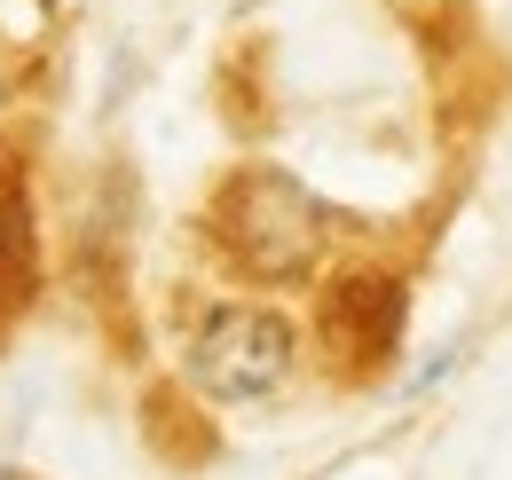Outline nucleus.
<instances>
[{
    "instance_id": "f257e3e1",
    "label": "nucleus",
    "mask_w": 512,
    "mask_h": 480,
    "mask_svg": "<svg viewBox=\"0 0 512 480\" xmlns=\"http://www.w3.org/2000/svg\"><path fill=\"white\" fill-rule=\"evenodd\" d=\"M347 244V213L284 166H237L205 197V252L245 292H316V276Z\"/></svg>"
},
{
    "instance_id": "f03ea898",
    "label": "nucleus",
    "mask_w": 512,
    "mask_h": 480,
    "mask_svg": "<svg viewBox=\"0 0 512 480\" xmlns=\"http://www.w3.org/2000/svg\"><path fill=\"white\" fill-rule=\"evenodd\" d=\"M174 378L205 410H268L308 378V323L268 292L197 300L174 347Z\"/></svg>"
},
{
    "instance_id": "7ed1b4c3",
    "label": "nucleus",
    "mask_w": 512,
    "mask_h": 480,
    "mask_svg": "<svg viewBox=\"0 0 512 480\" xmlns=\"http://www.w3.org/2000/svg\"><path fill=\"white\" fill-rule=\"evenodd\" d=\"M410 331V276L371 252H339L316 276V323H308V355H323L339 378H379L402 355Z\"/></svg>"
},
{
    "instance_id": "20e7f679",
    "label": "nucleus",
    "mask_w": 512,
    "mask_h": 480,
    "mask_svg": "<svg viewBox=\"0 0 512 480\" xmlns=\"http://www.w3.org/2000/svg\"><path fill=\"white\" fill-rule=\"evenodd\" d=\"M24 276H32V213H24L16 174H0V307H16Z\"/></svg>"
},
{
    "instance_id": "39448f33",
    "label": "nucleus",
    "mask_w": 512,
    "mask_h": 480,
    "mask_svg": "<svg viewBox=\"0 0 512 480\" xmlns=\"http://www.w3.org/2000/svg\"><path fill=\"white\" fill-rule=\"evenodd\" d=\"M457 362H465V339H442L434 355H418V370L402 378V402H426V394H442L449 378H457Z\"/></svg>"
},
{
    "instance_id": "423d86ee",
    "label": "nucleus",
    "mask_w": 512,
    "mask_h": 480,
    "mask_svg": "<svg viewBox=\"0 0 512 480\" xmlns=\"http://www.w3.org/2000/svg\"><path fill=\"white\" fill-rule=\"evenodd\" d=\"M16 119V63H8V40H0V126Z\"/></svg>"
},
{
    "instance_id": "0eeeda50",
    "label": "nucleus",
    "mask_w": 512,
    "mask_h": 480,
    "mask_svg": "<svg viewBox=\"0 0 512 480\" xmlns=\"http://www.w3.org/2000/svg\"><path fill=\"white\" fill-rule=\"evenodd\" d=\"M0 480H24V473H8V465H0Z\"/></svg>"
}]
</instances>
